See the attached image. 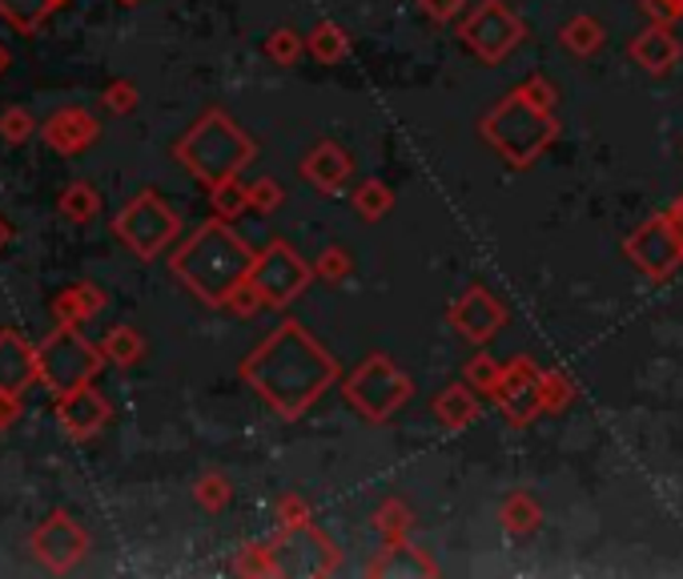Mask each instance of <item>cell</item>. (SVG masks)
Masks as SVG:
<instances>
[{
	"label": "cell",
	"instance_id": "1",
	"mask_svg": "<svg viewBox=\"0 0 683 579\" xmlns=\"http://www.w3.org/2000/svg\"><path fill=\"white\" fill-rule=\"evenodd\" d=\"M242 379L282 419H298L309 402L322 394V387L334 379V362L298 323H282L242 362Z\"/></svg>",
	"mask_w": 683,
	"mask_h": 579
},
{
	"label": "cell",
	"instance_id": "2",
	"mask_svg": "<svg viewBox=\"0 0 683 579\" xmlns=\"http://www.w3.org/2000/svg\"><path fill=\"white\" fill-rule=\"evenodd\" d=\"M254 250L233 234L225 222H206L174 254V274L181 286H189L201 302L230 306L233 290L242 286L254 270Z\"/></svg>",
	"mask_w": 683,
	"mask_h": 579
},
{
	"label": "cell",
	"instance_id": "3",
	"mask_svg": "<svg viewBox=\"0 0 683 579\" xmlns=\"http://www.w3.org/2000/svg\"><path fill=\"white\" fill-rule=\"evenodd\" d=\"M174 154L198 181L218 186L242 173V166L254 157V141L221 109H210L198 125H189V134L174 145Z\"/></svg>",
	"mask_w": 683,
	"mask_h": 579
},
{
	"label": "cell",
	"instance_id": "4",
	"mask_svg": "<svg viewBox=\"0 0 683 579\" xmlns=\"http://www.w3.org/2000/svg\"><path fill=\"white\" fill-rule=\"evenodd\" d=\"M483 134L503 149V157H507L511 166H527V161H535L551 145L555 122H551V109H539L530 97L515 93V97H507V105H498L486 117Z\"/></svg>",
	"mask_w": 683,
	"mask_h": 579
},
{
	"label": "cell",
	"instance_id": "5",
	"mask_svg": "<svg viewBox=\"0 0 683 579\" xmlns=\"http://www.w3.org/2000/svg\"><path fill=\"white\" fill-rule=\"evenodd\" d=\"M36 362H41V382L49 394H65V390L93 382L105 367L97 343H88L81 335V326H53V335H44L36 343Z\"/></svg>",
	"mask_w": 683,
	"mask_h": 579
},
{
	"label": "cell",
	"instance_id": "6",
	"mask_svg": "<svg viewBox=\"0 0 683 579\" xmlns=\"http://www.w3.org/2000/svg\"><path fill=\"white\" fill-rule=\"evenodd\" d=\"M181 218L166 206V198L154 190L137 193L117 218H113V238H122L141 262H154L161 250L177 238Z\"/></svg>",
	"mask_w": 683,
	"mask_h": 579
},
{
	"label": "cell",
	"instance_id": "7",
	"mask_svg": "<svg viewBox=\"0 0 683 579\" xmlns=\"http://www.w3.org/2000/svg\"><path fill=\"white\" fill-rule=\"evenodd\" d=\"M346 394L370 423H382L386 414H395L410 394V382L398 375L390 358L375 355L362 370H354V379L346 382Z\"/></svg>",
	"mask_w": 683,
	"mask_h": 579
},
{
	"label": "cell",
	"instance_id": "8",
	"mask_svg": "<svg viewBox=\"0 0 683 579\" xmlns=\"http://www.w3.org/2000/svg\"><path fill=\"white\" fill-rule=\"evenodd\" d=\"M29 551L36 556L41 568L65 576V571H73L81 559L88 556V531L73 519V515L56 507V512H49L41 524L33 527V535H29Z\"/></svg>",
	"mask_w": 683,
	"mask_h": 579
},
{
	"label": "cell",
	"instance_id": "9",
	"mask_svg": "<svg viewBox=\"0 0 683 579\" xmlns=\"http://www.w3.org/2000/svg\"><path fill=\"white\" fill-rule=\"evenodd\" d=\"M309 282V270L290 245L274 242L250 270V286L258 290L262 306H282V302L298 298Z\"/></svg>",
	"mask_w": 683,
	"mask_h": 579
},
{
	"label": "cell",
	"instance_id": "10",
	"mask_svg": "<svg viewBox=\"0 0 683 579\" xmlns=\"http://www.w3.org/2000/svg\"><path fill=\"white\" fill-rule=\"evenodd\" d=\"M463 41L483 56V61H503L511 49L523 41V24L511 17L498 0H483L474 17L463 24Z\"/></svg>",
	"mask_w": 683,
	"mask_h": 579
},
{
	"label": "cell",
	"instance_id": "11",
	"mask_svg": "<svg viewBox=\"0 0 683 579\" xmlns=\"http://www.w3.org/2000/svg\"><path fill=\"white\" fill-rule=\"evenodd\" d=\"M53 411H56V423H61V431H65L69 439H77V443L93 439V434H97L101 427L113 419L109 399H105V394H101L93 382H81V387L65 390V394H56Z\"/></svg>",
	"mask_w": 683,
	"mask_h": 579
},
{
	"label": "cell",
	"instance_id": "12",
	"mask_svg": "<svg viewBox=\"0 0 683 579\" xmlns=\"http://www.w3.org/2000/svg\"><path fill=\"white\" fill-rule=\"evenodd\" d=\"M680 222L672 218H655L651 225H643L640 234L628 242V254L635 257V266L663 278V274H672L675 266L683 262V238L675 230Z\"/></svg>",
	"mask_w": 683,
	"mask_h": 579
},
{
	"label": "cell",
	"instance_id": "13",
	"mask_svg": "<svg viewBox=\"0 0 683 579\" xmlns=\"http://www.w3.org/2000/svg\"><path fill=\"white\" fill-rule=\"evenodd\" d=\"M41 137L49 149H56L61 157H77L85 154L88 145H97L101 137V122L81 105H65V109H53L41 122Z\"/></svg>",
	"mask_w": 683,
	"mask_h": 579
},
{
	"label": "cell",
	"instance_id": "14",
	"mask_svg": "<svg viewBox=\"0 0 683 579\" xmlns=\"http://www.w3.org/2000/svg\"><path fill=\"white\" fill-rule=\"evenodd\" d=\"M33 382H41L36 346L29 343L21 330L4 326V330H0V394H17V399H21Z\"/></svg>",
	"mask_w": 683,
	"mask_h": 579
},
{
	"label": "cell",
	"instance_id": "15",
	"mask_svg": "<svg viewBox=\"0 0 683 579\" xmlns=\"http://www.w3.org/2000/svg\"><path fill=\"white\" fill-rule=\"evenodd\" d=\"M495 399L507 407V414L515 423H527L530 414L543 407V375H535L530 362H515V367L503 370Z\"/></svg>",
	"mask_w": 683,
	"mask_h": 579
},
{
	"label": "cell",
	"instance_id": "16",
	"mask_svg": "<svg viewBox=\"0 0 683 579\" xmlns=\"http://www.w3.org/2000/svg\"><path fill=\"white\" fill-rule=\"evenodd\" d=\"M451 323L459 326L471 343H486V338L498 330V323H503V306H498L491 294H483V290H471V294L451 310Z\"/></svg>",
	"mask_w": 683,
	"mask_h": 579
},
{
	"label": "cell",
	"instance_id": "17",
	"mask_svg": "<svg viewBox=\"0 0 683 579\" xmlns=\"http://www.w3.org/2000/svg\"><path fill=\"white\" fill-rule=\"evenodd\" d=\"M105 310V290L93 282H73L53 298V318L56 326H85Z\"/></svg>",
	"mask_w": 683,
	"mask_h": 579
},
{
	"label": "cell",
	"instance_id": "18",
	"mask_svg": "<svg viewBox=\"0 0 683 579\" xmlns=\"http://www.w3.org/2000/svg\"><path fill=\"white\" fill-rule=\"evenodd\" d=\"M302 173H306L318 190H338L342 181L350 178V157L342 154L338 145L334 141H322V145H314V154L302 161Z\"/></svg>",
	"mask_w": 683,
	"mask_h": 579
},
{
	"label": "cell",
	"instance_id": "19",
	"mask_svg": "<svg viewBox=\"0 0 683 579\" xmlns=\"http://www.w3.org/2000/svg\"><path fill=\"white\" fill-rule=\"evenodd\" d=\"M69 0H0V21L17 29L21 36H33L44 29V21L56 9H65Z\"/></svg>",
	"mask_w": 683,
	"mask_h": 579
},
{
	"label": "cell",
	"instance_id": "20",
	"mask_svg": "<svg viewBox=\"0 0 683 579\" xmlns=\"http://www.w3.org/2000/svg\"><path fill=\"white\" fill-rule=\"evenodd\" d=\"M56 210H61L65 222L88 225L101 218V193L88 181H69L65 190H61V198H56Z\"/></svg>",
	"mask_w": 683,
	"mask_h": 579
},
{
	"label": "cell",
	"instance_id": "21",
	"mask_svg": "<svg viewBox=\"0 0 683 579\" xmlns=\"http://www.w3.org/2000/svg\"><path fill=\"white\" fill-rule=\"evenodd\" d=\"M631 56H635L643 69H651V73H668V69H672V61L680 56V45H675L672 36H668V29H648L643 36H635Z\"/></svg>",
	"mask_w": 683,
	"mask_h": 579
},
{
	"label": "cell",
	"instance_id": "22",
	"mask_svg": "<svg viewBox=\"0 0 683 579\" xmlns=\"http://www.w3.org/2000/svg\"><path fill=\"white\" fill-rule=\"evenodd\" d=\"M101 355H105V362L133 367V362H141V355H145V338L137 335L133 326H113L109 335L101 338Z\"/></svg>",
	"mask_w": 683,
	"mask_h": 579
},
{
	"label": "cell",
	"instance_id": "23",
	"mask_svg": "<svg viewBox=\"0 0 683 579\" xmlns=\"http://www.w3.org/2000/svg\"><path fill=\"white\" fill-rule=\"evenodd\" d=\"M434 414L446 427H466L479 414V399L471 394V387H446L439 394V402H434Z\"/></svg>",
	"mask_w": 683,
	"mask_h": 579
},
{
	"label": "cell",
	"instance_id": "24",
	"mask_svg": "<svg viewBox=\"0 0 683 579\" xmlns=\"http://www.w3.org/2000/svg\"><path fill=\"white\" fill-rule=\"evenodd\" d=\"M410 547L402 544H390L382 551V559L378 564H370V576H430L434 571V564H427V559H414V564H407Z\"/></svg>",
	"mask_w": 683,
	"mask_h": 579
},
{
	"label": "cell",
	"instance_id": "25",
	"mask_svg": "<svg viewBox=\"0 0 683 579\" xmlns=\"http://www.w3.org/2000/svg\"><path fill=\"white\" fill-rule=\"evenodd\" d=\"M563 45L571 49L575 56H591L603 45V29H599V21H591V17H575V21L563 29Z\"/></svg>",
	"mask_w": 683,
	"mask_h": 579
},
{
	"label": "cell",
	"instance_id": "26",
	"mask_svg": "<svg viewBox=\"0 0 683 579\" xmlns=\"http://www.w3.org/2000/svg\"><path fill=\"white\" fill-rule=\"evenodd\" d=\"M33 134H41V125L33 122V113L29 109L12 105V109L0 113V141L24 145V141H33Z\"/></svg>",
	"mask_w": 683,
	"mask_h": 579
},
{
	"label": "cell",
	"instance_id": "27",
	"mask_svg": "<svg viewBox=\"0 0 683 579\" xmlns=\"http://www.w3.org/2000/svg\"><path fill=\"white\" fill-rule=\"evenodd\" d=\"M210 193H213V210H218L221 218H238V213L250 206V186H242L238 178L218 181V186H210Z\"/></svg>",
	"mask_w": 683,
	"mask_h": 579
},
{
	"label": "cell",
	"instance_id": "28",
	"mask_svg": "<svg viewBox=\"0 0 683 579\" xmlns=\"http://www.w3.org/2000/svg\"><path fill=\"white\" fill-rule=\"evenodd\" d=\"M539 507L530 503V495H511L507 503H503V524L511 527V531H535L539 527Z\"/></svg>",
	"mask_w": 683,
	"mask_h": 579
},
{
	"label": "cell",
	"instance_id": "29",
	"mask_svg": "<svg viewBox=\"0 0 683 579\" xmlns=\"http://www.w3.org/2000/svg\"><path fill=\"white\" fill-rule=\"evenodd\" d=\"M193 499H198L206 512H221V507L233 499V487L225 475H201L198 487H193Z\"/></svg>",
	"mask_w": 683,
	"mask_h": 579
},
{
	"label": "cell",
	"instance_id": "30",
	"mask_svg": "<svg viewBox=\"0 0 683 579\" xmlns=\"http://www.w3.org/2000/svg\"><path fill=\"white\" fill-rule=\"evenodd\" d=\"M309 49L318 61H338V56H346V36H342L338 24H318L309 36Z\"/></svg>",
	"mask_w": 683,
	"mask_h": 579
},
{
	"label": "cell",
	"instance_id": "31",
	"mask_svg": "<svg viewBox=\"0 0 683 579\" xmlns=\"http://www.w3.org/2000/svg\"><path fill=\"white\" fill-rule=\"evenodd\" d=\"M238 576H274V551L270 547H242V556L233 564Z\"/></svg>",
	"mask_w": 683,
	"mask_h": 579
},
{
	"label": "cell",
	"instance_id": "32",
	"mask_svg": "<svg viewBox=\"0 0 683 579\" xmlns=\"http://www.w3.org/2000/svg\"><path fill=\"white\" fill-rule=\"evenodd\" d=\"M354 206H358L366 218H382V213L390 210V190H386L382 181H366L362 190H358V198H354Z\"/></svg>",
	"mask_w": 683,
	"mask_h": 579
},
{
	"label": "cell",
	"instance_id": "33",
	"mask_svg": "<svg viewBox=\"0 0 683 579\" xmlns=\"http://www.w3.org/2000/svg\"><path fill=\"white\" fill-rule=\"evenodd\" d=\"M101 101H105V109L109 113H133L137 109V85L133 81H113V85H105V93H101Z\"/></svg>",
	"mask_w": 683,
	"mask_h": 579
},
{
	"label": "cell",
	"instance_id": "34",
	"mask_svg": "<svg viewBox=\"0 0 683 579\" xmlns=\"http://www.w3.org/2000/svg\"><path fill=\"white\" fill-rule=\"evenodd\" d=\"M265 53L274 56L277 65H294V56L302 53V41L294 33H290V29H277L274 36H270V41H265Z\"/></svg>",
	"mask_w": 683,
	"mask_h": 579
},
{
	"label": "cell",
	"instance_id": "35",
	"mask_svg": "<svg viewBox=\"0 0 683 579\" xmlns=\"http://www.w3.org/2000/svg\"><path fill=\"white\" fill-rule=\"evenodd\" d=\"M277 206H282V186H277V181L262 178L250 186V210L270 213V210H277Z\"/></svg>",
	"mask_w": 683,
	"mask_h": 579
},
{
	"label": "cell",
	"instance_id": "36",
	"mask_svg": "<svg viewBox=\"0 0 683 579\" xmlns=\"http://www.w3.org/2000/svg\"><path fill=\"white\" fill-rule=\"evenodd\" d=\"M466 379H471L479 390H491V394H495V390H498V379H503V370H498L495 362H491V358L483 355V358H474V362H471V370H466Z\"/></svg>",
	"mask_w": 683,
	"mask_h": 579
},
{
	"label": "cell",
	"instance_id": "37",
	"mask_svg": "<svg viewBox=\"0 0 683 579\" xmlns=\"http://www.w3.org/2000/svg\"><path fill=\"white\" fill-rule=\"evenodd\" d=\"M378 531H382L390 544H398V535L407 531V512H402V503H386L382 512H378Z\"/></svg>",
	"mask_w": 683,
	"mask_h": 579
},
{
	"label": "cell",
	"instance_id": "38",
	"mask_svg": "<svg viewBox=\"0 0 683 579\" xmlns=\"http://www.w3.org/2000/svg\"><path fill=\"white\" fill-rule=\"evenodd\" d=\"M318 274H326V278H346V274H350V254H346V250H326V254L318 257Z\"/></svg>",
	"mask_w": 683,
	"mask_h": 579
},
{
	"label": "cell",
	"instance_id": "39",
	"mask_svg": "<svg viewBox=\"0 0 683 579\" xmlns=\"http://www.w3.org/2000/svg\"><path fill=\"white\" fill-rule=\"evenodd\" d=\"M277 515H282V524H286V527H302V524H309L306 503H302L298 495H286V499L277 503Z\"/></svg>",
	"mask_w": 683,
	"mask_h": 579
},
{
	"label": "cell",
	"instance_id": "40",
	"mask_svg": "<svg viewBox=\"0 0 683 579\" xmlns=\"http://www.w3.org/2000/svg\"><path fill=\"white\" fill-rule=\"evenodd\" d=\"M571 399V390L559 375H543V407H563V402Z\"/></svg>",
	"mask_w": 683,
	"mask_h": 579
},
{
	"label": "cell",
	"instance_id": "41",
	"mask_svg": "<svg viewBox=\"0 0 683 579\" xmlns=\"http://www.w3.org/2000/svg\"><path fill=\"white\" fill-rule=\"evenodd\" d=\"M422 9L434 17V21H454L463 12V0H422Z\"/></svg>",
	"mask_w": 683,
	"mask_h": 579
},
{
	"label": "cell",
	"instance_id": "42",
	"mask_svg": "<svg viewBox=\"0 0 683 579\" xmlns=\"http://www.w3.org/2000/svg\"><path fill=\"white\" fill-rule=\"evenodd\" d=\"M21 419V399L17 394H0V431Z\"/></svg>",
	"mask_w": 683,
	"mask_h": 579
},
{
	"label": "cell",
	"instance_id": "43",
	"mask_svg": "<svg viewBox=\"0 0 683 579\" xmlns=\"http://www.w3.org/2000/svg\"><path fill=\"white\" fill-rule=\"evenodd\" d=\"M12 238H17V225H12L9 218H4V213H0V250H4V245H9Z\"/></svg>",
	"mask_w": 683,
	"mask_h": 579
},
{
	"label": "cell",
	"instance_id": "44",
	"mask_svg": "<svg viewBox=\"0 0 683 579\" xmlns=\"http://www.w3.org/2000/svg\"><path fill=\"white\" fill-rule=\"evenodd\" d=\"M12 65V53H9V45H4V41H0V77H4V69Z\"/></svg>",
	"mask_w": 683,
	"mask_h": 579
},
{
	"label": "cell",
	"instance_id": "45",
	"mask_svg": "<svg viewBox=\"0 0 683 579\" xmlns=\"http://www.w3.org/2000/svg\"><path fill=\"white\" fill-rule=\"evenodd\" d=\"M675 222H680V230H683V206H680V210H675Z\"/></svg>",
	"mask_w": 683,
	"mask_h": 579
},
{
	"label": "cell",
	"instance_id": "46",
	"mask_svg": "<svg viewBox=\"0 0 683 579\" xmlns=\"http://www.w3.org/2000/svg\"><path fill=\"white\" fill-rule=\"evenodd\" d=\"M117 4H141V0H117Z\"/></svg>",
	"mask_w": 683,
	"mask_h": 579
}]
</instances>
